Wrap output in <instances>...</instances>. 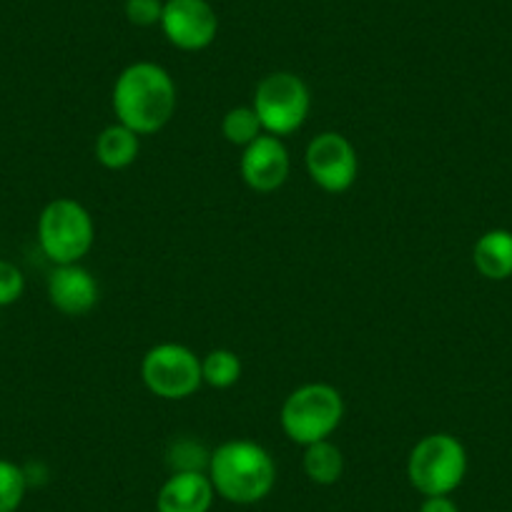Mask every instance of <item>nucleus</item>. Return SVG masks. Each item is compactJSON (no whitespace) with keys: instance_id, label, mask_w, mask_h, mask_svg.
<instances>
[{"instance_id":"9d476101","label":"nucleus","mask_w":512,"mask_h":512,"mask_svg":"<svg viewBox=\"0 0 512 512\" xmlns=\"http://www.w3.org/2000/svg\"><path fill=\"white\" fill-rule=\"evenodd\" d=\"M239 169L241 179L246 181L249 189L259 191V194H272L287 184L292 161H289V151L279 136L262 134L244 149Z\"/></svg>"},{"instance_id":"9b49d317","label":"nucleus","mask_w":512,"mask_h":512,"mask_svg":"<svg viewBox=\"0 0 512 512\" xmlns=\"http://www.w3.org/2000/svg\"><path fill=\"white\" fill-rule=\"evenodd\" d=\"M48 299L66 317H83L98 304V282L81 262L58 264L48 277Z\"/></svg>"},{"instance_id":"39448f33","label":"nucleus","mask_w":512,"mask_h":512,"mask_svg":"<svg viewBox=\"0 0 512 512\" xmlns=\"http://www.w3.org/2000/svg\"><path fill=\"white\" fill-rule=\"evenodd\" d=\"M96 241L91 214L76 199H53L38 216V244L53 264H78Z\"/></svg>"},{"instance_id":"2eb2a0df","label":"nucleus","mask_w":512,"mask_h":512,"mask_svg":"<svg viewBox=\"0 0 512 512\" xmlns=\"http://www.w3.org/2000/svg\"><path fill=\"white\" fill-rule=\"evenodd\" d=\"M304 472L314 485H334L344 472V457L334 442L322 440L304 447Z\"/></svg>"},{"instance_id":"4be33fe9","label":"nucleus","mask_w":512,"mask_h":512,"mask_svg":"<svg viewBox=\"0 0 512 512\" xmlns=\"http://www.w3.org/2000/svg\"><path fill=\"white\" fill-rule=\"evenodd\" d=\"M420 512H460L455 502L450 500V495H437V497H425Z\"/></svg>"},{"instance_id":"a211bd4d","label":"nucleus","mask_w":512,"mask_h":512,"mask_svg":"<svg viewBox=\"0 0 512 512\" xmlns=\"http://www.w3.org/2000/svg\"><path fill=\"white\" fill-rule=\"evenodd\" d=\"M28 490V477L21 465L0 460V512H16Z\"/></svg>"},{"instance_id":"423d86ee","label":"nucleus","mask_w":512,"mask_h":512,"mask_svg":"<svg viewBox=\"0 0 512 512\" xmlns=\"http://www.w3.org/2000/svg\"><path fill=\"white\" fill-rule=\"evenodd\" d=\"M251 108L262 121L264 134L282 139L304 126L312 111V93L297 73L277 71L259 81Z\"/></svg>"},{"instance_id":"20e7f679","label":"nucleus","mask_w":512,"mask_h":512,"mask_svg":"<svg viewBox=\"0 0 512 512\" xmlns=\"http://www.w3.org/2000/svg\"><path fill=\"white\" fill-rule=\"evenodd\" d=\"M467 472V452L457 437L447 432L427 435L412 447L407 477L420 495H450L462 485Z\"/></svg>"},{"instance_id":"6e6552de","label":"nucleus","mask_w":512,"mask_h":512,"mask_svg":"<svg viewBox=\"0 0 512 512\" xmlns=\"http://www.w3.org/2000/svg\"><path fill=\"white\" fill-rule=\"evenodd\" d=\"M307 171L314 184L327 194H342L357 181L359 159L352 141L337 131L314 136L307 146Z\"/></svg>"},{"instance_id":"f3484780","label":"nucleus","mask_w":512,"mask_h":512,"mask_svg":"<svg viewBox=\"0 0 512 512\" xmlns=\"http://www.w3.org/2000/svg\"><path fill=\"white\" fill-rule=\"evenodd\" d=\"M221 134H224V139L229 141V144L246 149L251 141H256L264 134V128L254 108L236 106L231 108V111H226L224 121H221Z\"/></svg>"},{"instance_id":"4468645a","label":"nucleus","mask_w":512,"mask_h":512,"mask_svg":"<svg viewBox=\"0 0 512 512\" xmlns=\"http://www.w3.org/2000/svg\"><path fill=\"white\" fill-rule=\"evenodd\" d=\"M141 136L123 123L106 126L96 139V159L103 169L121 171L139 159Z\"/></svg>"},{"instance_id":"aec40b11","label":"nucleus","mask_w":512,"mask_h":512,"mask_svg":"<svg viewBox=\"0 0 512 512\" xmlns=\"http://www.w3.org/2000/svg\"><path fill=\"white\" fill-rule=\"evenodd\" d=\"M26 292V277L8 259H0V307H11Z\"/></svg>"},{"instance_id":"1a4fd4ad","label":"nucleus","mask_w":512,"mask_h":512,"mask_svg":"<svg viewBox=\"0 0 512 512\" xmlns=\"http://www.w3.org/2000/svg\"><path fill=\"white\" fill-rule=\"evenodd\" d=\"M159 26L179 51H204L219 33V16L209 0H164Z\"/></svg>"},{"instance_id":"7ed1b4c3","label":"nucleus","mask_w":512,"mask_h":512,"mask_svg":"<svg viewBox=\"0 0 512 512\" xmlns=\"http://www.w3.org/2000/svg\"><path fill=\"white\" fill-rule=\"evenodd\" d=\"M344 417V400L337 387L327 382L302 384L284 400L282 430L297 445H314L329 440Z\"/></svg>"},{"instance_id":"dca6fc26","label":"nucleus","mask_w":512,"mask_h":512,"mask_svg":"<svg viewBox=\"0 0 512 512\" xmlns=\"http://www.w3.org/2000/svg\"><path fill=\"white\" fill-rule=\"evenodd\" d=\"M201 377L214 390H229L241 377V359L231 349H214L201 359Z\"/></svg>"},{"instance_id":"f8f14e48","label":"nucleus","mask_w":512,"mask_h":512,"mask_svg":"<svg viewBox=\"0 0 512 512\" xmlns=\"http://www.w3.org/2000/svg\"><path fill=\"white\" fill-rule=\"evenodd\" d=\"M214 485L206 472H171L159 490V512H209L214 505Z\"/></svg>"},{"instance_id":"ddd939ff","label":"nucleus","mask_w":512,"mask_h":512,"mask_svg":"<svg viewBox=\"0 0 512 512\" xmlns=\"http://www.w3.org/2000/svg\"><path fill=\"white\" fill-rule=\"evenodd\" d=\"M472 259L477 272L492 282L512 277V231L492 229L482 234L472 251Z\"/></svg>"},{"instance_id":"0eeeda50","label":"nucleus","mask_w":512,"mask_h":512,"mask_svg":"<svg viewBox=\"0 0 512 512\" xmlns=\"http://www.w3.org/2000/svg\"><path fill=\"white\" fill-rule=\"evenodd\" d=\"M141 379L151 395L161 400H186L204 384L201 357H196L184 344H156L144 354Z\"/></svg>"},{"instance_id":"412c9836","label":"nucleus","mask_w":512,"mask_h":512,"mask_svg":"<svg viewBox=\"0 0 512 512\" xmlns=\"http://www.w3.org/2000/svg\"><path fill=\"white\" fill-rule=\"evenodd\" d=\"M164 16V0H126V18L131 26H159Z\"/></svg>"},{"instance_id":"f03ea898","label":"nucleus","mask_w":512,"mask_h":512,"mask_svg":"<svg viewBox=\"0 0 512 512\" xmlns=\"http://www.w3.org/2000/svg\"><path fill=\"white\" fill-rule=\"evenodd\" d=\"M206 475L219 497L236 505H254L274 490L277 465L259 442L229 440L211 452Z\"/></svg>"},{"instance_id":"f257e3e1","label":"nucleus","mask_w":512,"mask_h":512,"mask_svg":"<svg viewBox=\"0 0 512 512\" xmlns=\"http://www.w3.org/2000/svg\"><path fill=\"white\" fill-rule=\"evenodd\" d=\"M113 111L118 123L139 136L161 131L176 113V83L164 66L151 61L131 63L113 83Z\"/></svg>"},{"instance_id":"6ab92c4d","label":"nucleus","mask_w":512,"mask_h":512,"mask_svg":"<svg viewBox=\"0 0 512 512\" xmlns=\"http://www.w3.org/2000/svg\"><path fill=\"white\" fill-rule=\"evenodd\" d=\"M209 460L211 452H206V447L196 440H176L166 452V462L174 472H206Z\"/></svg>"}]
</instances>
